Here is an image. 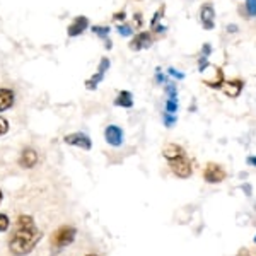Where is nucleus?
<instances>
[{
    "instance_id": "obj_1",
    "label": "nucleus",
    "mask_w": 256,
    "mask_h": 256,
    "mask_svg": "<svg viewBox=\"0 0 256 256\" xmlns=\"http://www.w3.org/2000/svg\"><path fill=\"white\" fill-rule=\"evenodd\" d=\"M43 238L41 230L34 226L31 216H20L18 218V229H16L14 236L10 239V253L16 256H24L31 253L34 246Z\"/></svg>"
},
{
    "instance_id": "obj_2",
    "label": "nucleus",
    "mask_w": 256,
    "mask_h": 256,
    "mask_svg": "<svg viewBox=\"0 0 256 256\" xmlns=\"http://www.w3.org/2000/svg\"><path fill=\"white\" fill-rule=\"evenodd\" d=\"M76 232L77 230L70 226H62L53 232L52 236V244L55 250H62V248H67L70 242L76 239Z\"/></svg>"
},
{
    "instance_id": "obj_3",
    "label": "nucleus",
    "mask_w": 256,
    "mask_h": 256,
    "mask_svg": "<svg viewBox=\"0 0 256 256\" xmlns=\"http://www.w3.org/2000/svg\"><path fill=\"white\" fill-rule=\"evenodd\" d=\"M169 168H171V171L174 172V176H178L180 180H186V178L192 176V172H193L192 160L188 159L186 154L169 160Z\"/></svg>"
},
{
    "instance_id": "obj_4",
    "label": "nucleus",
    "mask_w": 256,
    "mask_h": 256,
    "mask_svg": "<svg viewBox=\"0 0 256 256\" xmlns=\"http://www.w3.org/2000/svg\"><path fill=\"white\" fill-rule=\"evenodd\" d=\"M227 178V172L226 169L220 166V164H216V162H208L207 166L204 169V180L207 181L210 184H217V183H222Z\"/></svg>"
},
{
    "instance_id": "obj_5",
    "label": "nucleus",
    "mask_w": 256,
    "mask_h": 256,
    "mask_svg": "<svg viewBox=\"0 0 256 256\" xmlns=\"http://www.w3.org/2000/svg\"><path fill=\"white\" fill-rule=\"evenodd\" d=\"M152 43H154V40H152V32L140 31L134 36V40L128 43V48L134 50V52H142V50L150 48Z\"/></svg>"
},
{
    "instance_id": "obj_6",
    "label": "nucleus",
    "mask_w": 256,
    "mask_h": 256,
    "mask_svg": "<svg viewBox=\"0 0 256 256\" xmlns=\"http://www.w3.org/2000/svg\"><path fill=\"white\" fill-rule=\"evenodd\" d=\"M104 138L111 147H120L123 146V140H125V134H123V128L118 125H108L104 130Z\"/></svg>"
},
{
    "instance_id": "obj_7",
    "label": "nucleus",
    "mask_w": 256,
    "mask_h": 256,
    "mask_svg": "<svg viewBox=\"0 0 256 256\" xmlns=\"http://www.w3.org/2000/svg\"><path fill=\"white\" fill-rule=\"evenodd\" d=\"M200 20L202 26L207 31H212L216 28V9H214L212 4H204L200 7Z\"/></svg>"
},
{
    "instance_id": "obj_8",
    "label": "nucleus",
    "mask_w": 256,
    "mask_h": 256,
    "mask_svg": "<svg viewBox=\"0 0 256 256\" xmlns=\"http://www.w3.org/2000/svg\"><path fill=\"white\" fill-rule=\"evenodd\" d=\"M64 140H65V144H68V146L79 147V148H82V150H90V147H92L90 138L86 134H82V132H77V134H68Z\"/></svg>"
},
{
    "instance_id": "obj_9",
    "label": "nucleus",
    "mask_w": 256,
    "mask_h": 256,
    "mask_svg": "<svg viewBox=\"0 0 256 256\" xmlns=\"http://www.w3.org/2000/svg\"><path fill=\"white\" fill-rule=\"evenodd\" d=\"M88 28H89V19L86 18V16H79V18L74 19V22L68 26L67 32H68L70 38H76V36L82 34Z\"/></svg>"
},
{
    "instance_id": "obj_10",
    "label": "nucleus",
    "mask_w": 256,
    "mask_h": 256,
    "mask_svg": "<svg viewBox=\"0 0 256 256\" xmlns=\"http://www.w3.org/2000/svg\"><path fill=\"white\" fill-rule=\"evenodd\" d=\"M19 164L20 168H26V169H31L38 164V154H36L34 148H24L20 152V158H19Z\"/></svg>"
},
{
    "instance_id": "obj_11",
    "label": "nucleus",
    "mask_w": 256,
    "mask_h": 256,
    "mask_svg": "<svg viewBox=\"0 0 256 256\" xmlns=\"http://www.w3.org/2000/svg\"><path fill=\"white\" fill-rule=\"evenodd\" d=\"M242 88H244V82L239 80V79H234V80H226V84L222 89H224V92L229 98H238L239 92L242 90Z\"/></svg>"
},
{
    "instance_id": "obj_12",
    "label": "nucleus",
    "mask_w": 256,
    "mask_h": 256,
    "mask_svg": "<svg viewBox=\"0 0 256 256\" xmlns=\"http://www.w3.org/2000/svg\"><path fill=\"white\" fill-rule=\"evenodd\" d=\"M114 106H120V108L130 110L134 106V96H132L130 90H120L116 99H114Z\"/></svg>"
},
{
    "instance_id": "obj_13",
    "label": "nucleus",
    "mask_w": 256,
    "mask_h": 256,
    "mask_svg": "<svg viewBox=\"0 0 256 256\" xmlns=\"http://www.w3.org/2000/svg\"><path fill=\"white\" fill-rule=\"evenodd\" d=\"M12 104H14V92L10 89L0 88V113L9 110Z\"/></svg>"
},
{
    "instance_id": "obj_14",
    "label": "nucleus",
    "mask_w": 256,
    "mask_h": 256,
    "mask_svg": "<svg viewBox=\"0 0 256 256\" xmlns=\"http://www.w3.org/2000/svg\"><path fill=\"white\" fill-rule=\"evenodd\" d=\"M183 154H186V152H184V148L181 146H178V144H168L162 150V156L168 160H172V159L180 158V156H183Z\"/></svg>"
},
{
    "instance_id": "obj_15",
    "label": "nucleus",
    "mask_w": 256,
    "mask_h": 256,
    "mask_svg": "<svg viewBox=\"0 0 256 256\" xmlns=\"http://www.w3.org/2000/svg\"><path fill=\"white\" fill-rule=\"evenodd\" d=\"M241 16H244L246 19H254L256 18V0H244V7L239 9Z\"/></svg>"
},
{
    "instance_id": "obj_16",
    "label": "nucleus",
    "mask_w": 256,
    "mask_h": 256,
    "mask_svg": "<svg viewBox=\"0 0 256 256\" xmlns=\"http://www.w3.org/2000/svg\"><path fill=\"white\" fill-rule=\"evenodd\" d=\"M102 79H104V74H101V72H96L94 74L90 79L86 80V89L88 90H94L99 86V82H101Z\"/></svg>"
},
{
    "instance_id": "obj_17",
    "label": "nucleus",
    "mask_w": 256,
    "mask_h": 256,
    "mask_svg": "<svg viewBox=\"0 0 256 256\" xmlns=\"http://www.w3.org/2000/svg\"><path fill=\"white\" fill-rule=\"evenodd\" d=\"M164 92L169 99H176L178 98V86H176V80H169L168 84H164Z\"/></svg>"
},
{
    "instance_id": "obj_18",
    "label": "nucleus",
    "mask_w": 256,
    "mask_h": 256,
    "mask_svg": "<svg viewBox=\"0 0 256 256\" xmlns=\"http://www.w3.org/2000/svg\"><path fill=\"white\" fill-rule=\"evenodd\" d=\"M134 31L135 28L130 26V24H120L116 28V32L120 36H123V38H130V36H134Z\"/></svg>"
},
{
    "instance_id": "obj_19",
    "label": "nucleus",
    "mask_w": 256,
    "mask_h": 256,
    "mask_svg": "<svg viewBox=\"0 0 256 256\" xmlns=\"http://www.w3.org/2000/svg\"><path fill=\"white\" fill-rule=\"evenodd\" d=\"M162 123H164V126L166 128H172L176 125V122H178V116L176 114H171V113H168V111H162Z\"/></svg>"
},
{
    "instance_id": "obj_20",
    "label": "nucleus",
    "mask_w": 256,
    "mask_h": 256,
    "mask_svg": "<svg viewBox=\"0 0 256 256\" xmlns=\"http://www.w3.org/2000/svg\"><path fill=\"white\" fill-rule=\"evenodd\" d=\"M178 108H180V101L176 99H166V104H164V111H168V113L171 114H176L178 113Z\"/></svg>"
},
{
    "instance_id": "obj_21",
    "label": "nucleus",
    "mask_w": 256,
    "mask_h": 256,
    "mask_svg": "<svg viewBox=\"0 0 256 256\" xmlns=\"http://www.w3.org/2000/svg\"><path fill=\"white\" fill-rule=\"evenodd\" d=\"M90 30H92L94 34H96L98 38H101V40L108 38V34H110V31H111L108 26H92Z\"/></svg>"
},
{
    "instance_id": "obj_22",
    "label": "nucleus",
    "mask_w": 256,
    "mask_h": 256,
    "mask_svg": "<svg viewBox=\"0 0 256 256\" xmlns=\"http://www.w3.org/2000/svg\"><path fill=\"white\" fill-rule=\"evenodd\" d=\"M169 79H168V76H164L162 72H160V67L156 68V84H159V86H164V84H168Z\"/></svg>"
},
{
    "instance_id": "obj_23",
    "label": "nucleus",
    "mask_w": 256,
    "mask_h": 256,
    "mask_svg": "<svg viewBox=\"0 0 256 256\" xmlns=\"http://www.w3.org/2000/svg\"><path fill=\"white\" fill-rule=\"evenodd\" d=\"M108 68H110V58H108V56H102V58L99 60V65H98V72H101V74H106V72H108Z\"/></svg>"
},
{
    "instance_id": "obj_24",
    "label": "nucleus",
    "mask_w": 256,
    "mask_h": 256,
    "mask_svg": "<svg viewBox=\"0 0 256 256\" xmlns=\"http://www.w3.org/2000/svg\"><path fill=\"white\" fill-rule=\"evenodd\" d=\"M168 76H169V77H172L174 80H183V79H184V74H183V72H180V70H176L174 67H169V68H168Z\"/></svg>"
},
{
    "instance_id": "obj_25",
    "label": "nucleus",
    "mask_w": 256,
    "mask_h": 256,
    "mask_svg": "<svg viewBox=\"0 0 256 256\" xmlns=\"http://www.w3.org/2000/svg\"><path fill=\"white\" fill-rule=\"evenodd\" d=\"M208 67H212L210 65V62H208V58H205V56H200L198 58V72H205Z\"/></svg>"
},
{
    "instance_id": "obj_26",
    "label": "nucleus",
    "mask_w": 256,
    "mask_h": 256,
    "mask_svg": "<svg viewBox=\"0 0 256 256\" xmlns=\"http://www.w3.org/2000/svg\"><path fill=\"white\" fill-rule=\"evenodd\" d=\"M162 16H164V7H160V9L156 12L154 18H152V20H150V28H154L156 24H159V19H162Z\"/></svg>"
},
{
    "instance_id": "obj_27",
    "label": "nucleus",
    "mask_w": 256,
    "mask_h": 256,
    "mask_svg": "<svg viewBox=\"0 0 256 256\" xmlns=\"http://www.w3.org/2000/svg\"><path fill=\"white\" fill-rule=\"evenodd\" d=\"M7 132H9V122H7L6 118L0 116V137H2V135H6Z\"/></svg>"
},
{
    "instance_id": "obj_28",
    "label": "nucleus",
    "mask_w": 256,
    "mask_h": 256,
    "mask_svg": "<svg viewBox=\"0 0 256 256\" xmlns=\"http://www.w3.org/2000/svg\"><path fill=\"white\" fill-rule=\"evenodd\" d=\"M210 55H212V44H210V43H205L204 46H202L200 56H205V58H208Z\"/></svg>"
},
{
    "instance_id": "obj_29",
    "label": "nucleus",
    "mask_w": 256,
    "mask_h": 256,
    "mask_svg": "<svg viewBox=\"0 0 256 256\" xmlns=\"http://www.w3.org/2000/svg\"><path fill=\"white\" fill-rule=\"evenodd\" d=\"M7 227H9V217L4 216V214H0V232H4Z\"/></svg>"
},
{
    "instance_id": "obj_30",
    "label": "nucleus",
    "mask_w": 256,
    "mask_h": 256,
    "mask_svg": "<svg viewBox=\"0 0 256 256\" xmlns=\"http://www.w3.org/2000/svg\"><path fill=\"white\" fill-rule=\"evenodd\" d=\"M152 31L156 32V34H164V32H166L168 30H166V26H164V24H156L154 28H152Z\"/></svg>"
},
{
    "instance_id": "obj_31",
    "label": "nucleus",
    "mask_w": 256,
    "mask_h": 256,
    "mask_svg": "<svg viewBox=\"0 0 256 256\" xmlns=\"http://www.w3.org/2000/svg\"><path fill=\"white\" fill-rule=\"evenodd\" d=\"M113 19H114V20H125V19H126V14H125L123 10H122V12H116V14L113 16Z\"/></svg>"
},
{
    "instance_id": "obj_32",
    "label": "nucleus",
    "mask_w": 256,
    "mask_h": 256,
    "mask_svg": "<svg viewBox=\"0 0 256 256\" xmlns=\"http://www.w3.org/2000/svg\"><path fill=\"white\" fill-rule=\"evenodd\" d=\"M135 26H137V28L142 26V16H140V12L135 14Z\"/></svg>"
},
{
    "instance_id": "obj_33",
    "label": "nucleus",
    "mask_w": 256,
    "mask_h": 256,
    "mask_svg": "<svg viewBox=\"0 0 256 256\" xmlns=\"http://www.w3.org/2000/svg\"><path fill=\"white\" fill-rule=\"evenodd\" d=\"M246 162L250 164V166H254L256 168V156H250V158L246 159Z\"/></svg>"
},
{
    "instance_id": "obj_34",
    "label": "nucleus",
    "mask_w": 256,
    "mask_h": 256,
    "mask_svg": "<svg viewBox=\"0 0 256 256\" xmlns=\"http://www.w3.org/2000/svg\"><path fill=\"white\" fill-rule=\"evenodd\" d=\"M238 31H239V28L236 24H229V26H227V32H238Z\"/></svg>"
},
{
    "instance_id": "obj_35",
    "label": "nucleus",
    "mask_w": 256,
    "mask_h": 256,
    "mask_svg": "<svg viewBox=\"0 0 256 256\" xmlns=\"http://www.w3.org/2000/svg\"><path fill=\"white\" fill-rule=\"evenodd\" d=\"M238 256H251V254H250V251H248L246 248H242V250H239Z\"/></svg>"
},
{
    "instance_id": "obj_36",
    "label": "nucleus",
    "mask_w": 256,
    "mask_h": 256,
    "mask_svg": "<svg viewBox=\"0 0 256 256\" xmlns=\"http://www.w3.org/2000/svg\"><path fill=\"white\" fill-rule=\"evenodd\" d=\"M242 190H244V193L248 196L251 195V184H244V186H242Z\"/></svg>"
},
{
    "instance_id": "obj_37",
    "label": "nucleus",
    "mask_w": 256,
    "mask_h": 256,
    "mask_svg": "<svg viewBox=\"0 0 256 256\" xmlns=\"http://www.w3.org/2000/svg\"><path fill=\"white\" fill-rule=\"evenodd\" d=\"M0 202H2V192H0Z\"/></svg>"
},
{
    "instance_id": "obj_38",
    "label": "nucleus",
    "mask_w": 256,
    "mask_h": 256,
    "mask_svg": "<svg viewBox=\"0 0 256 256\" xmlns=\"http://www.w3.org/2000/svg\"><path fill=\"white\" fill-rule=\"evenodd\" d=\"M88 256H96V254H88Z\"/></svg>"
},
{
    "instance_id": "obj_39",
    "label": "nucleus",
    "mask_w": 256,
    "mask_h": 256,
    "mask_svg": "<svg viewBox=\"0 0 256 256\" xmlns=\"http://www.w3.org/2000/svg\"><path fill=\"white\" fill-rule=\"evenodd\" d=\"M254 242H256V236H254Z\"/></svg>"
},
{
    "instance_id": "obj_40",
    "label": "nucleus",
    "mask_w": 256,
    "mask_h": 256,
    "mask_svg": "<svg viewBox=\"0 0 256 256\" xmlns=\"http://www.w3.org/2000/svg\"><path fill=\"white\" fill-rule=\"evenodd\" d=\"M137 2H140V0H137Z\"/></svg>"
}]
</instances>
